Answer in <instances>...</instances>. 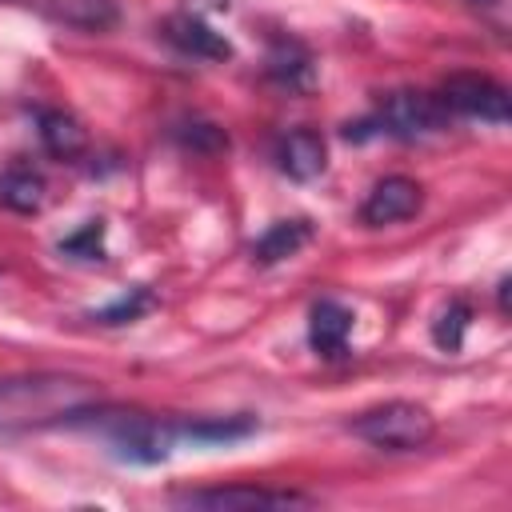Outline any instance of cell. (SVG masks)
<instances>
[{
    "instance_id": "1",
    "label": "cell",
    "mask_w": 512,
    "mask_h": 512,
    "mask_svg": "<svg viewBox=\"0 0 512 512\" xmlns=\"http://www.w3.org/2000/svg\"><path fill=\"white\" fill-rule=\"evenodd\" d=\"M352 432L364 444L380 448V452H416V448H424L436 436V420H432V412L424 404L388 400V404L364 408L352 420Z\"/></svg>"
},
{
    "instance_id": "2",
    "label": "cell",
    "mask_w": 512,
    "mask_h": 512,
    "mask_svg": "<svg viewBox=\"0 0 512 512\" xmlns=\"http://www.w3.org/2000/svg\"><path fill=\"white\" fill-rule=\"evenodd\" d=\"M436 96H440L444 112H456V116H468V120H488V124L508 120V92L492 76L456 72V76L444 80V88Z\"/></svg>"
},
{
    "instance_id": "3",
    "label": "cell",
    "mask_w": 512,
    "mask_h": 512,
    "mask_svg": "<svg viewBox=\"0 0 512 512\" xmlns=\"http://www.w3.org/2000/svg\"><path fill=\"white\" fill-rule=\"evenodd\" d=\"M444 120H448V112H444L440 96H432V92H392L380 100V112H376L380 132L400 136V140L436 132Z\"/></svg>"
},
{
    "instance_id": "4",
    "label": "cell",
    "mask_w": 512,
    "mask_h": 512,
    "mask_svg": "<svg viewBox=\"0 0 512 512\" xmlns=\"http://www.w3.org/2000/svg\"><path fill=\"white\" fill-rule=\"evenodd\" d=\"M176 500L188 504V508H224V512H232V508H304V504H312L300 492H288V488H256V484L200 488V492H180Z\"/></svg>"
},
{
    "instance_id": "5",
    "label": "cell",
    "mask_w": 512,
    "mask_h": 512,
    "mask_svg": "<svg viewBox=\"0 0 512 512\" xmlns=\"http://www.w3.org/2000/svg\"><path fill=\"white\" fill-rule=\"evenodd\" d=\"M424 204V188L408 176H384L372 184V192L360 204V220L368 228H384V224H400L408 216H416Z\"/></svg>"
},
{
    "instance_id": "6",
    "label": "cell",
    "mask_w": 512,
    "mask_h": 512,
    "mask_svg": "<svg viewBox=\"0 0 512 512\" xmlns=\"http://www.w3.org/2000/svg\"><path fill=\"white\" fill-rule=\"evenodd\" d=\"M276 160H280V168H284L292 180H312V176L324 172V160H328L324 136L312 132V128H292L288 136H280Z\"/></svg>"
},
{
    "instance_id": "7",
    "label": "cell",
    "mask_w": 512,
    "mask_h": 512,
    "mask_svg": "<svg viewBox=\"0 0 512 512\" xmlns=\"http://www.w3.org/2000/svg\"><path fill=\"white\" fill-rule=\"evenodd\" d=\"M164 36H168V44H176L180 52H188V56H200V60H228L232 56V48H228V40L220 36V32H212L200 16H168L164 20Z\"/></svg>"
},
{
    "instance_id": "8",
    "label": "cell",
    "mask_w": 512,
    "mask_h": 512,
    "mask_svg": "<svg viewBox=\"0 0 512 512\" xmlns=\"http://www.w3.org/2000/svg\"><path fill=\"white\" fill-rule=\"evenodd\" d=\"M348 332H352V312L336 300H316L308 316V340L320 356H344L348 352Z\"/></svg>"
},
{
    "instance_id": "9",
    "label": "cell",
    "mask_w": 512,
    "mask_h": 512,
    "mask_svg": "<svg viewBox=\"0 0 512 512\" xmlns=\"http://www.w3.org/2000/svg\"><path fill=\"white\" fill-rule=\"evenodd\" d=\"M0 204L12 212H36L44 204V176L40 168L16 160L0 172Z\"/></svg>"
},
{
    "instance_id": "10",
    "label": "cell",
    "mask_w": 512,
    "mask_h": 512,
    "mask_svg": "<svg viewBox=\"0 0 512 512\" xmlns=\"http://www.w3.org/2000/svg\"><path fill=\"white\" fill-rule=\"evenodd\" d=\"M40 140H44V148H48L52 156H60V160L80 156L84 144H88L84 128H80L68 112H40Z\"/></svg>"
},
{
    "instance_id": "11",
    "label": "cell",
    "mask_w": 512,
    "mask_h": 512,
    "mask_svg": "<svg viewBox=\"0 0 512 512\" xmlns=\"http://www.w3.org/2000/svg\"><path fill=\"white\" fill-rule=\"evenodd\" d=\"M308 224L304 220H280V224H272L260 240H256V260L260 264H276V260H284V256H296L304 244H308Z\"/></svg>"
},
{
    "instance_id": "12",
    "label": "cell",
    "mask_w": 512,
    "mask_h": 512,
    "mask_svg": "<svg viewBox=\"0 0 512 512\" xmlns=\"http://www.w3.org/2000/svg\"><path fill=\"white\" fill-rule=\"evenodd\" d=\"M464 324H468V308L464 304H448L444 316H440V324H436V344L440 348H460Z\"/></svg>"
},
{
    "instance_id": "13",
    "label": "cell",
    "mask_w": 512,
    "mask_h": 512,
    "mask_svg": "<svg viewBox=\"0 0 512 512\" xmlns=\"http://www.w3.org/2000/svg\"><path fill=\"white\" fill-rule=\"evenodd\" d=\"M468 4H476V8H496L500 0H468Z\"/></svg>"
}]
</instances>
